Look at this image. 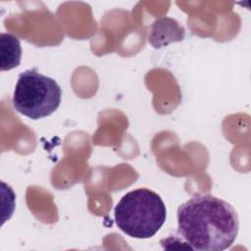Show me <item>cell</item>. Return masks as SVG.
Returning <instances> with one entry per match:
<instances>
[{"label":"cell","instance_id":"6da1fadb","mask_svg":"<svg viewBox=\"0 0 251 251\" xmlns=\"http://www.w3.org/2000/svg\"><path fill=\"white\" fill-rule=\"evenodd\" d=\"M238 228L233 207L211 194H195L177 209L178 233L193 250H226L233 244Z\"/></svg>","mask_w":251,"mask_h":251},{"label":"cell","instance_id":"3957f363","mask_svg":"<svg viewBox=\"0 0 251 251\" xmlns=\"http://www.w3.org/2000/svg\"><path fill=\"white\" fill-rule=\"evenodd\" d=\"M62 90L55 79L35 69L20 74L13 95V107L20 114L38 120L53 114L60 106Z\"/></svg>","mask_w":251,"mask_h":251},{"label":"cell","instance_id":"277c9868","mask_svg":"<svg viewBox=\"0 0 251 251\" xmlns=\"http://www.w3.org/2000/svg\"><path fill=\"white\" fill-rule=\"evenodd\" d=\"M178 23L171 18H162L153 24V27L149 36L150 43L155 48H161V46L167 45L174 41L182 40L184 29L180 25L173 30V27L177 25Z\"/></svg>","mask_w":251,"mask_h":251},{"label":"cell","instance_id":"7a4b0ae2","mask_svg":"<svg viewBox=\"0 0 251 251\" xmlns=\"http://www.w3.org/2000/svg\"><path fill=\"white\" fill-rule=\"evenodd\" d=\"M114 212L117 226L126 235L139 239L154 236L167 217L162 198L147 188H138L125 194Z\"/></svg>","mask_w":251,"mask_h":251},{"label":"cell","instance_id":"5b68a950","mask_svg":"<svg viewBox=\"0 0 251 251\" xmlns=\"http://www.w3.org/2000/svg\"><path fill=\"white\" fill-rule=\"evenodd\" d=\"M0 69L9 71L20 65L22 48L18 37L12 33H1L0 35Z\"/></svg>","mask_w":251,"mask_h":251}]
</instances>
